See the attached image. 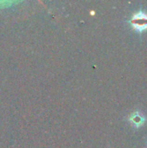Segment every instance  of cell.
<instances>
[{
  "mask_svg": "<svg viewBox=\"0 0 147 148\" xmlns=\"http://www.w3.org/2000/svg\"><path fill=\"white\" fill-rule=\"evenodd\" d=\"M133 27L139 32L147 29L146 14L143 11H140V12L135 14L133 18Z\"/></svg>",
  "mask_w": 147,
  "mask_h": 148,
  "instance_id": "1",
  "label": "cell"
},
{
  "mask_svg": "<svg viewBox=\"0 0 147 148\" xmlns=\"http://www.w3.org/2000/svg\"><path fill=\"white\" fill-rule=\"evenodd\" d=\"M129 121L131 122V124L138 128L141 126H143V124L146 121V117L144 115H142L139 111H134L129 117Z\"/></svg>",
  "mask_w": 147,
  "mask_h": 148,
  "instance_id": "2",
  "label": "cell"
},
{
  "mask_svg": "<svg viewBox=\"0 0 147 148\" xmlns=\"http://www.w3.org/2000/svg\"><path fill=\"white\" fill-rule=\"evenodd\" d=\"M146 144H147V142H146Z\"/></svg>",
  "mask_w": 147,
  "mask_h": 148,
  "instance_id": "3",
  "label": "cell"
}]
</instances>
